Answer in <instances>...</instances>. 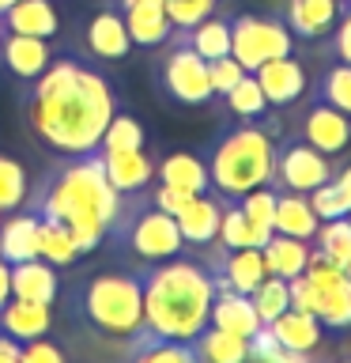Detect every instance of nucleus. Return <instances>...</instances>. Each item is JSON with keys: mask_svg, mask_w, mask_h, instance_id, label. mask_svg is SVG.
<instances>
[{"mask_svg": "<svg viewBox=\"0 0 351 363\" xmlns=\"http://www.w3.org/2000/svg\"><path fill=\"white\" fill-rule=\"evenodd\" d=\"M117 106L121 99L102 68L87 65L84 57H53L23 95V121L53 155H87L98 152V140Z\"/></svg>", "mask_w": 351, "mask_h": 363, "instance_id": "1", "label": "nucleus"}, {"mask_svg": "<svg viewBox=\"0 0 351 363\" xmlns=\"http://www.w3.org/2000/svg\"><path fill=\"white\" fill-rule=\"evenodd\" d=\"M129 201L132 197H121L110 186L98 152H87V155H64L45 174L42 186L27 197V208L42 220L72 227L79 254L87 257L110 238V231L129 208Z\"/></svg>", "mask_w": 351, "mask_h": 363, "instance_id": "2", "label": "nucleus"}, {"mask_svg": "<svg viewBox=\"0 0 351 363\" xmlns=\"http://www.w3.org/2000/svg\"><path fill=\"white\" fill-rule=\"evenodd\" d=\"M144 288V333L159 340H185L192 345L208 325L215 299V277L204 261L166 257L140 269Z\"/></svg>", "mask_w": 351, "mask_h": 363, "instance_id": "3", "label": "nucleus"}, {"mask_svg": "<svg viewBox=\"0 0 351 363\" xmlns=\"http://www.w3.org/2000/svg\"><path fill=\"white\" fill-rule=\"evenodd\" d=\"M276 125L265 121H238L215 136L204 152L212 193L223 201H238L249 189L268 186L276 170Z\"/></svg>", "mask_w": 351, "mask_h": 363, "instance_id": "4", "label": "nucleus"}, {"mask_svg": "<svg viewBox=\"0 0 351 363\" xmlns=\"http://www.w3.org/2000/svg\"><path fill=\"white\" fill-rule=\"evenodd\" d=\"M76 311L87 329L106 337L136 340L144 333V288L140 269H110L84 280L76 295Z\"/></svg>", "mask_w": 351, "mask_h": 363, "instance_id": "5", "label": "nucleus"}, {"mask_svg": "<svg viewBox=\"0 0 351 363\" xmlns=\"http://www.w3.org/2000/svg\"><path fill=\"white\" fill-rule=\"evenodd\" d=\"M110 242H117L121 254L136 257L140 265H155V261L178 257L181 250H185L178 220L170 212L155 208L147 193L129 201V208H125V216L117 220V227L110 231Z\"/></svg>", "mask_w": 351, "mask_h": 363, "instance_id": "6", "label": "nucleus"}, {"mask_svg": "<svg viewBox=\"0 0 351 363\" xmlns=\"http://www.w3.org/2000/svg\"><path fill=\"white\" fill-rule=\"evenodd\" d=\"M155 57V87L159 95L174 106H208L212 95V79H208V61L185 42V34L174 30L170 38L159 45Z\"/></svg>", "mask_w": 351, "mask_h": 363, "instance_id": "7", "label": "nucleus"}, {"mask_svg": "<svg viewBox=\"0 0 351 363\" xmlns=\"http://www.w3.org/2000/svg\"><path fill=\"white\" fill-rule=\"evenodd\" d=\"M294 34L280 16H260V11H242L231 19V57L246 72H257L272 57H291Z\"/></svg>", "mask_w": 351, "mask_h": 363, "instance_id": "8", "label": "nucleus"}, {"mask_svg": "<svg viewBox=\"0 0 351 363\" xmlns=\"http://www.w3.org/2000/svg\"><path fill=\"white\" fill-rule=\"evenodd\" d=\"M336 170V159L321 155L317 147H310L299 133L287 140H276V170H272V186L287 189V193H313L317 186H325Z\"/></svg>", "mask_w": 351, "mask_h": 363, "instance_id": "9", "label": "nucleus"}, {"mask_svg": "<svg viewBox=\"0 0 351 363\" xmlns=\"http://www.w3.org/2000/svg\"><path fill=\"white\" fill-rule=\"evenodd\" d=\"M299 136L310 147H317L321 155L340 159L351 147V118L340 113L336 106H328V102L313 99L310 106H306L302 121H299Z\"/></svg>", "mask_w": 351, "mask_h": 363, "instance_id": "10", "label": "nucleus"}, {"mask_svg": "<svg viewBox=\"0 0 351 363\" xmlns=\"http://www.w3.org/2000/svg\"><path fill=\"white\" fill-rule=\"evenodd\" d=\"M113 4L121 11L132 45H140V50H159L174 34V23H170L163 0H113Z\"/></svg>", "mask_w": 351, "mask_h": 363, "instance_id": "11", "label": "nucleus"}, {"mask_svg": "<svg viewBox=\"0 0 351 363\" xmlns=\"http://www.w3.org/2000/svg\"><path fill=\"white\" fill-rule=\"evenodd\" d=\"M344 16V0H283V23L294 34V42L328 38Z\"/></svg>", "mask_w": 351, "mask_h": 363, "instance_id": "12", "label": "nucleus"}, {"mask_svg": "<svg viewBox=\"0 0 351 363\" xmlns=\"http://www.w3.org/2000/svg\"><path fill=\"white\" fill-rule=\"evenodd\" d=\"M84 50H87V57H95V61H125V57H129L132 38H129V30H125V19H121L117 4L98 8L95 16L87 19Z\"/></svg>", "mask_w": 351, "mask_h": 363, "instance_id": "13", "label": "nucleus"}, {"mask_svg": "<svg viewBox=\"0 0 351 363\" xmlns=\"http://www.w3.org/2000/svg\"><path fill=\"white\" fill-rule=\"evenodd\" d=\"M102 170H106L110 186L121 197H140L155 182V159L144 147H129V152H98Z\"/></svg>", "mask_w": 351, "mask_h": 363, "instance_id": "14", "label": "nucleus"}, {"mask_svg": "<svg viewBox=\"0 0 351 363\" xmlns=\"http://www.w3.org/2000/svg\"><path fill=\"white\" fill-rule=\"evenodd\" d=\"M253 76H257L260 91H265L268 106H276V110L299 102L306 91H310V76H306V68L294 61V57H272V61H265Z\"/></svg>", "mask_w": 351, "mask_h": 363, "instance_id": "15", "label": "nucleus"}, {"mask_svg": "<svg viewBox=\"0 0 351 363\" xmlns=\"http://www.w3.org/2000/svg\"><path fill=\"white\" fill-rule=\"evenodd\" d=\"M53 61V45L50 38H34V34H16L4 30V42H0V65H4L8 76L16 79H38Z\"/></svg>", "mask_w": 351, "mask_h": 363, "instance_id": "16", "label": "nucleus"}, {"mask_svg": "<svg viewBox=\"0 0 351 363\" xmlns=\"http://www.w3.org/2000/svg\"><path fill=\"white\" fill-rule=\"evenodd\" d=\"M223 197L219 193H197V197L185 201L174 220H178V231L185 238V246H212L215 235H219V220H223Z\"/></svg>", "mask_w": 351, "mask_h": 363, "instance_id": "17", "label": "nucleus"}, {"mask_svg": "<svg viewBox=\"0 0 351 363\" xmlns=\"http://www.w3.org/2000/svg\"><path fill=\"white\" fill-rule=\"evenodd\" d=\"M53 329V306L45 303H27V299H11L0 306V333L16 345H27V340L50 337Z\"/></svg>", "mask_w": 351, "mask_h": 363, "instance_id": "18", "label": "nucleus"}, {"mask_svg": "<svg viewBox=\"0 0 351 363\" xmlns=\"http://www.w3.org/2000/svg\"><path fill=\"white\" fill-rule=\"evenodd\" d=\"M208 325L215 329H226L234 337H253L260 333V318L253 311V299L242 291H231V288H215V299H212V311H208Z\"/></svg>", "mask_w": 351, "mask_h": 363, "instance_id": "19", "label": "nucleus"}, {"mask_svg": "<svg viewBox=\"0 0 351 363\" xmlns=\"http://www.w3.org/2000/svg\"><path fill=\"white\" fill-rule=\"evenodd\" d=\"M11 295L27 303H45L53 306L57 295H61V277L50 261L30 257V261H16L11 265Z\"/></svg>", "mask_w": 351, "mask_h": 363, "instance_id": "20", "label": "nucleus"}, {"mask_svg": "<svg viewBox=\"0 0 351 363\" xmlns=\"http://www.w3.org/2000/svg\"><path fill=\"white\" fill-rule=\"evenodd\" d=\"M265 329H268L272 337H276L280 348L294 352V356H310V352L321 345V337H325V325L317 322L313 314L294 311V306H287V311H283L276 322H268Z\"/></svg>", "mask_w": 351, "mask_h": 363, "instance_id": "21", "label": "nucleus"}, {"mask_svg": "<svg viewBox=\"0 0 351 363\" xmlns=\"http://www.w3.org/2000/svg\"><path fill=\"white\" fill-rule=\"evenodd\" d=\"M155 178H159V186H170L181 193H208L212 189L208 167L192 152H170L163 159H155Z\"/></svg>", "mask_w": 351, "mask_h": 363, "instance_id": "22", "label": "nucleus"}, {"mask_svg": "<svg viewBox=\"0 0 351 363\" xmlns=\"http://www.w3.org/2000/svg\"><path fill=\"white\" fill-rule=\"evenodd\" d=\"M0 257H4L8 265L38 257V216L30 208L27 212L16 208L0 220Z\"/></svg>", "mask_w": 351, "mask_h": 363, "instance_id": "23", "label": "nucleus"}, {"mask_svg": "<svg viewBox=\"0 0 351 363\" xmlns=\"http://www.w3.org/2000/svg\"><path fill=\"white\" fill-rule=\"evenodd\" d=\"M280 235H291V238H306V242H313L317 227V212L310 208V197L306 193H287V189H276V220H272Z\"/></svg>", "mask_w": 351, "mask_h": 363, "instance_id": "24", "label": "nucleus"}, {"mask_svg": "<svg viewBox=\"0 0 351 363\" xmlns=\"http://www.w3.org/2000/svg\"><path fill=\"white\" fill-rule=\"evenodd\" d=\"M4 30L34 34V38H57L61 34V11L53 0H19L4 16Z\"/></svg>", "mask_w": 351, "mask_h": 363, "instance_id": "25", "label": "nucleus"}, {"mask_svg": "<svg viewBox=\"0 0 351 363\" xmlns=\"http://www.w3.org/2000/svg\"><path fill=\"white\" fill-rule=\"evenodd\" d=\"M310 242L306 238H291V235H280L272 231V238L265 246H260V254H265V269L268 277H283V280H294L306 272V261H310Z\"/></svg>", "mask_w": 351, "mask_h": 363, "instance_id": "26", "label": "nucleus"}, {"mask_svg": "<svg viewBox=\"0 0 351 363\" xmlns=\"http://www.w3.org/2000/svg\"><path fill=\"white\" fill-rule=\"evenodd\" d=\"M310 197V208L317 212V220H344L351 212V163L336 167L333 178L325 182V186H317L313 193H306Z\"/></svg>", "mask_w": 351, "mask_h": 363, "instance_id": "27", "label": "nucleus"}, {"mask_svg": "<svg viewBox=\"0 0 351 363\" xmlns=\"http://www.w3.org/2000/svg\"><path fill=\"white\" fill-rule=\"evenodd\" d=\"M192 352H197V363H246L249 340L226 333V329L204 325L197 333V340H192Z\"/></svg>", "mask_w": 351, "mask_h": 363, "instance_id": "28", "label": "nucleus"}, {"mask_svg": "<svg viewBox=\"0 0 351 363\" xmlns=\"http://www.w3.org/2000/svg\"><path fill=\"white\" fill-rule=\"evenodd\" d=\"M38 257L50 261L53 269L76 265L84 254H79V242H76L72 227H64L57 220H42V216H38Z\"/></svg>", "mask_w": 351, "mask_h": 363, "instance_id": "29", "label": "nucleus"}, {"mask_svg": "<svg viewBox=\"0 0 351 363\" xmlns=\"http://www.w3.org/2000/svg\"><path fill=\"white\" fill-rule=\"evenodd\" d=\"M181 34H185V42L204 57V61H219V57L231 53V19L226 16H215L212 11L208 19H200L197 27H189Z\"/></svg>", "mask_w": 351, "mask_h": 363, "instance_id": "30", "label": "nucleus"}, {"mask_svg": "<svg viewBox=\"0 0 351 363\" xmlns=\"http://www.w3.org/2000/svg\"><path fill=\"white\" fill-rule=\"evenodd\" d=\"M238 208L246 212V220L253 223V231H257V242L265 246L268 238H272V231H276V227H272V220H276V186H257V189H249L246 197H238L234 201Z\"/></svg>", "mask_w": 351, "mask_h": 363, "instance_id": "31", "label": "nucleus"}, {"mask_svg": "<svg viewBox=\"0 0 351 363\" xmlns=\"http://www.w3.org/2000/svg\"><path fill=\"white\" fill-rule=\"evenodd\" d=\"M129 363H197V352L185 340H159L140 333L132 340V359Z\"/></svg>", "mask_w": 351, "mask_h": 363, "instance_id": "32", "label": "nucleus"}, {"mask_svg": "<svg viewBox=\"0 0 351 363\" xmlns=\"http://www.w3.org/2000/svg\"><path fill=\"white\" fill-rule=\"evenodd\" d=\"M223 102L238 121H260L268 113V99H265V91H260L253 72H246L242 79H238V84L223 95Z\"/></svg>", "mask_w": 351, "mask_h": 363, "instance_id": "33", "label": "nucleus"}, {"mask_svg": "<svg viewBox=\"0 0 351 363\" xmlns=\"http://www.w3.org/2000/svg\"><path fill=\"white\" fill-rule=\"evenodd\" d=\"M313 99L328 102V106H336L340 113L351 118V65L347 61L328 65L325 72L317 76V84H313Z\"/></svg>", "mask_w": 351, "mask_h": 363, "instance_id": "34", "label": "nucleus"}, {"mask_svg": "<svg viewBox=\"0 0 351 363\" xmlns=\"http://www.w3.org/2000/svg\"><path fill=\"white\" fill-rule=\"evenodd\" d=\"M27 197H30V178L23 163L11 155H0V212L27 208Z\"/></svg>", "mask_w": 351, "mask_h": 363, "instance_id": "35", "label": "nucleus"}, {"mask_svg": "<svg viewBox=\"0 0 351 363\" xmlns=\"http://www.w3.org/2000/svg\"><path fill=\"white\" fill-rule=\"evenodd\" d=\"M313 314L325 329H351V280L340 284V288L317 291Z\"/></svg>", "mask_w": 351, "mask_h": 363, "instance_id": "36", "label": "nucleus"}, {"mask_svg": "<svg viewBox=\"0 0 351 363\" xmlns=\"http://www.w3.org/2000/svg\"><path fill=\"white\" fill-rule=\"evenodd\" d=\"M147 144V133H144V125L132 118V113H113L110 125H106V133H102V140H98V152H129V147H144Z\"/></svg>", "mask_w": 351, "mask_h": 363, "instance_id": "37", "label": "nucleus"}, {"mask_svg": "<svg viewBox=\"0 0 351 363\" xmlns=\"http://www.w3.org/2000/svg\"><path fill=\"white\" fill-rule=\"evenodd\" d=\"M215 242H219L223 250H246V246H257L260 250L253 223L246 220V212L238 208L234 201L223 204V220H219V235H215Z\"/></svg>", "mask_w": 351, "mask_h": 363, "instance_id": "38", "label": "nucleus"}, {"mask_svg": "<svg viewBox=\"0 0 351 363\" xmlns=\"http://www.w3.org/2000/svg\"><path fill=\"white\" fill-rule=\"evenodd\" d=\"M249 299H253V311L260 322H276V318L291 306V291H287V280L283 277H265L257 284L253 291H249Z\"/></svg>", "mask_w": 351, "mask_h": 363, "instance_id": "39", "label": "nucleus"}, {"mask_svg": "<svg viewBox=\"0 0 351 363\" xmlns=\"http://www.w3.org/2000/svg\"><path fill=\"white\" fill-rule=\"evenodd\" d=\"M313 242H317L313 250H321L328 261H336V265L344 269L347 257H351V223L347 220H325L317 227Z\"/></svg>", "mask_w": 351, "mask_h": 363, "instance_id": "40", "label": "nucleus"}, {"mask_svg": "<svg viewBox=\"0 0 351 363\" xmlns=\"http://www.w3.org/2000/svg\"><path fill=\"white\" fill-rule=\"evenodd\" d=\"M163 4H166V16L174 23V30H189L200 19H208L219 0H163Z\"/></svg>", "mask_w": 351, "mask_h": 363, "instance_id": "41", "label": "nucleus"}, {"mask_svg": "<svg viewBox=\"0 0 351 363\" xmlns=\"http://www.w3.org/2000/svg\"><path fill=\"white\" fill-rule=\"evenodd\" d=\"M242 76H246V68L238 65L231 53L219 57V61H208V79H212V95H215V99H223Z\"/></svg>", "mask_w": 351, "mask_h": 363, "instance_id": "42", "label": "nucleus"}, {"mask_svg": "<svg viewBox=\"0 0 351 363\" xmlns=\"http://www.w3.org/2000/svg\"><path fill=\"white\" fill-rule=\"evenodd\" d=\"M19 363H68L64 348L50 337H38V340H27L19 345Z\"/></svg>", "mask_w": 351, "mask_h": 363, "instance_id": "43", "label": "nucleus"}, {"mask_svg": "<svg viewBox=\"0 0 351 363\" xmlns=\"http://www.w3.org/2000/svg\"><path fill=\"white\" fill-rule=\"evenodd\" d=\"M328 50H333L336 61H347L351 65V11H344L340 23L333 27V34H328Z\"/></svg>", "mask_w": 351, "mask_h": 363, "instance_id": "44", "label": "nucleus"}, {"mask_svg": "<svg viewBox=\"0 0 351 363\" xmlns=\"http://www.w3.org/2000/svg\"><path fill=\"white\" fill-rule=\"evenodd\" d=\"M11 299V265L4 257H0V306Z\"/></svg>", "mask_w": 351, "mask_h": 363, "instance_id": "45", "label": "nucleus"}, {"mask_svg": "<svg viewBox=\"0 0 351 363\" xmlns=\"http://www.w3.org/2000/svg\"><path fill=\"white\" fill-rule=\"evenodd\" d=\"M0 363H19V345L0 333Z\"/></svg>", "mask_w": 351, "mask_h": 363, "instance_id": "46", "label": "nucleus"}, {"mask_svg": "<svg viewBox=\"0 0 351 363\" xmlns=\"http://www.w3.org/2000/svg\"><path fill=\"white\" fill-rule=\"evenodd\" d=\"M16 4H19V0H0V19H4V16H8V11L16 8Z\"/></svg>", "mask_w": 351, "mask_h": 363, "instance_id": "47", "label": "nucleus"}, {"mask_svg": "<svg viewBox=\"0 0 351 363\" xmlns=\"http://www.w3.org/2000/svg\"><path fill=\"white\" fill-rule=\"evenodd\" d=\"M344 272H347V280H351V257H347V265H344Z\"/></svg>", "mask_w": 351, "mask_h": 363, "instance_id": "48", "label": "nucleus"}, {"mask_svg": "<svg viewBox=\"0 0 351 363\" xmlns=\"http://www.w3.org/2000/svg\"><path fill=\"white\" fill-rule=\"evenodd\" d=\"M0 42H4V19H0Z\"/></svg>", "mask_w": 351, "mask_h": 363, "instance_id": "49", "label": "nucleus"}, {"mask_svg": "<svg viewBox=\"0 0 351 363\" xmlns=\"http://www.w3.org/2000/svg\"><path fill=\"white\" fill-rule=\"evenodd\" d=\"M302 363H325V359H310V356H306V359H302Z\"/></svg>", "mask_w": 351, "mask_h": 363, "instance_id": "50", "label": "nucleus"}, {"mask_svg": "<svg viewBox=\"0 0 351 363\" xmlns=\"http://www.w3.org/2000/svg\"><path fill=\"white\" fill-rule=\"evenodd\" d=\"M344 11H351V0H344Z\"/></svg>", "mask_w": 351, "mask_h": 363, "instance_id": "51", "label": "nucleus"}, {"mask_svg": "<svg viewBox=\"0 0 351 363\" xmlns=\"http://www.w3.org/2000/svg\"><path fill=\"white\" fill-rule=\"evenodd\" d=\"M344 220H347V223H351V212H347V216H344Z\"/></svg>", "mask_w": 351, "mask_h": 363, "instance_id": "52", "label": "nucleus"}, {"mask_svg": "<svg viewBox=\"0 0 351 363\" xmlns=\"http://www.w3.org/2000/svg\"><path fill=\"white\" fill-rule=\"evenodd\" d=\"M336 363H351V359H336Z\"/></svg>", "mask_w": 351, "mask_h": 363, "instance_id": "53", "label": "nucleus"}, {"mask_svg": "<svg viewBox=\"0 0 351 363\" xmlns=\"http://www.w3.org/2000/svg\"><path fill=\"white\" fill-rule=\"evenodd\" d=\"M0 220H4V212H0Z\"/></svg>", "mask_w": 351, "mask_h": 363, "instance_id": "54", "label": "nucleus"}]
</instances>
